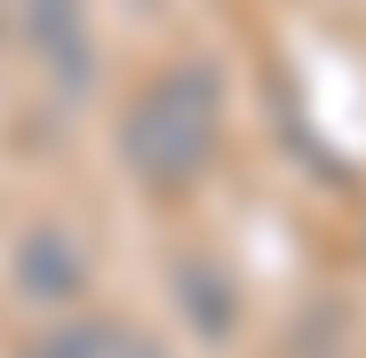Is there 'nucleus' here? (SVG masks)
Listing matches in <instances>:
<instances>
[{
    "mask_svg": "<svg viewBox=\"0 0 366 358\" xmlns=\"http://www.w3.org/2000/svg\"><path fill=\"white\" fill-rule=\"evenodd\" d=\"M24 24H32L40 64L56 72V88H64V104H80L96 88V40H88L80 0H24Z\"/></svg>",
    "mask_w": 366,
    "mask_h": 358,
    "instance_id": "obj_2",
    "label": "nucleus"
},
{
    "mask_svg": "<svg viewBox=\"0 0 366 358\" xmlns=\"http://www.w3.org/2000/svg\"><path fill=\"white\" fill-rule=\"evenodd\" d=\"M223 136V80L207 64H175L136 88V104L119 111V167L152 192H183L215 159Z\"/></svg>",
    "mask_w": 366,
    "mask_h": 358,
    "instance_id": "obj_1",
    "label": "nucleus"
},
{
    "mask_svg": "<svg viewBox=\"0 0 366 358\" xmlns=\"http://www.w3.org/2000/svg\"><path fill=\"white\" fill-rule=\"evenodd\" d=\"M175 294H183V311H192V327L215 342V334H231V294H223V279L207 271V263H183L175 271Z\"/></svg>",
    "mask_w": 366,
    "mask_h": 358,
    "instance_id": "obj_5",
    "label": "nucleus"
},
{
    "mask_svg": "<svg viewBox=\"0 0 366 358\" xmlns=\"http://www.w3.org/2000/svg\"><path fill=\"white\" fill-rule=\"evenodd\" d=\"M24 358H159L152 342H136L128 327H104V319H88V327H56L48 342H32Z\"/></svg>",
    "mask_w": 366,
    "mask_h": 358,
    "instance_id": "obj_4",
    "label": "nucleus"
},
{
    "mask_svg": "<svg viewBox=\"0 0 366 358\" xmlns=\"http://www.w3.org/2000/svg\"><path fill=\"white\" fill-rule=\"evenodd\" d=\"M80 279H88V271H80V255H72V239H56V231H32V239H24V255H16V287H24V294L64 303Z\"/></svg>",
    "mask_w": 366,
    "mask_h": 358,
    "instance_id": "obj_3",
    "label": "nucleus"
}]
</instances>
